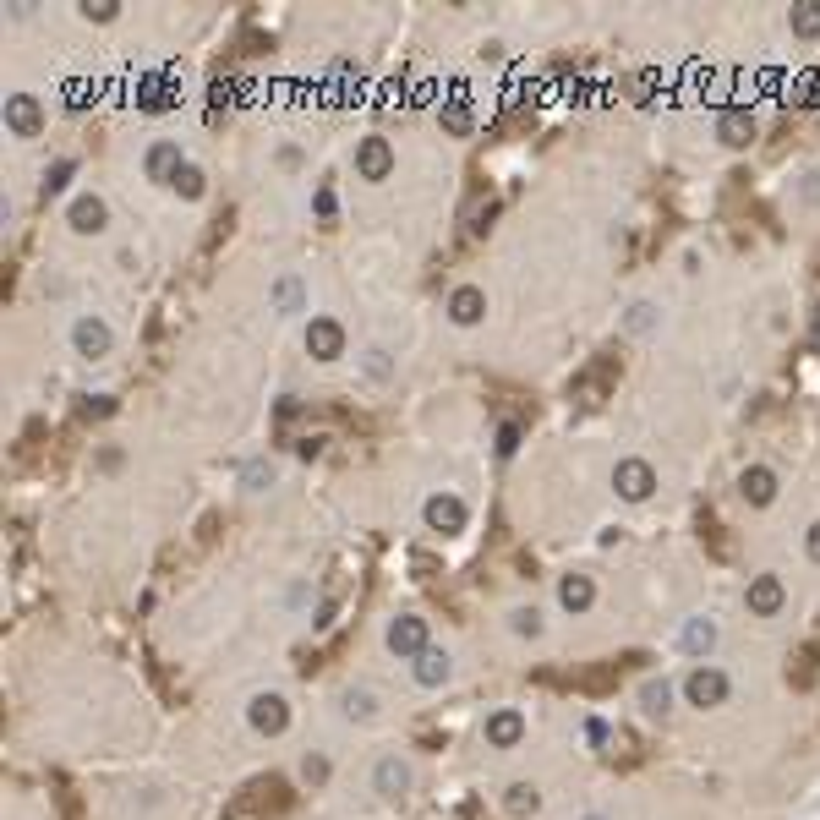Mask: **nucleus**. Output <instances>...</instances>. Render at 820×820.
<instances>
[{"mask_svg":"<svg viewBox=\"0 0 820 820\" xmlns=\"http://www.w3.org/2000/svg\"><path fill=\"white\" fill-rule=\"evenodd\" d=\"M482 312H487V296H482L476 285H460V290L449 296V318H454V323L471 328V323H482Z\"/></svg>","mask_w":820,"mask_h":820,"instance_id":"2eb2a0df","label":"nucleus"},{"mask_svg":"<svg viewBox=\"0 0 820 820\" xmlns=\"http://www.w3.org/2000/svg\"><path fill=\"white\" fill-rule=\"evenodd\" d=\"M66 219H72V230H82V236H93V230H104V203H99V197H77V203H72V214H66Z\"/></svg>","mask_w":820,"mask_h":820,"instance_id":"6ab92c4d","label":"nucleus"},{"mask_svg":"<svg viewBox=\"0 0 820 820\" xmlns=\"http://www.w3.org/2000/svg\"><path fill=\"white\" fill-rule=\"evenodd\" d=\"M427 525H432V531H465V503L449 498V492L427 498Z\"/></svg>","mask_w":820,"mask_h":820,"instance_id":"4468645a","label":"nucleus"},{"mask_svg":"<svg viewBox=\"0 0 820 820\" xmlns=\"http://www.w3.org/2000/svg\"><path fill=\"white\" fill-rule=\"evenodd\" d=\"M738 492H744L755 509H766V503L777 498V471H771V465H749V471L738 476Z\"/></svg>","mask_w":820,"mask_h":820,"instance_id":"9d476101","label":"nucleus"},{"mask_svg":"<svg viewBox=\"0 0 820 820\" xmlns=\"http://www.w3.org/2000/svg\"><path fill=\"white\" fill-rule=\"evenodd\" d=\"M810 558L820 564V525H810Z\"/></svg>","mask_w":820,"mask_h":820,"instance_id":"c9c22d12","label":"nucleus"},{"mask_svg":"<svg viewBox=\"0 0 820 820\" xmlns=\"http://www.w3.org/2000/svg\"><path fill=\"white\" fill-rule=\"evenodd\" d=\"M443 126H449V132H471V99H465L460 88H454L449 104H443Z\"/></svg>","mask_w":820,"mask_h":820,"instance_id":"4be33fe9","label":"nucleus"},{"mask_svg":"<svg viewBox=\"0 0 820 820\" xmlns=\"http://www.w3.org/2000/svg\"><path fill=\"white\" fill-rule=\"evenodd\" d=\"M503 804H509V815H536V804H542V799H536V788H531V782H514V788H509V799H503Z\"/></svg>","mask_w":820,"mask_h":820,"instance_id":"5701e85b","label":"nucleus"},{"mask_svg":"<svg viewBox=\"0 0 820 820\" xmlns=\"http://www.w3.org/2000/svg\"><path fill=\"white\" fill-rule=\"evenodd\" d=\"M6 126H11V137H39V126H44L39 99L33 93H6Z\"/></svg>","mask_w":820,"mask_h":820,"instance_id":"20e7f679","label":"nucleus"},{"mask_svg":"<svg viewBox=\"0 0 820 820\" xmlns=\"http://www.w3.org/2000/svg\"><path fill=\"white\" fill-rule=\"evenodd\" d=\"M263 482H274V471H268V465H246V487L263 492Z\"/></svg>","mask_w":820,"mask_h":820,"instance_id":"7c9ffc66","label":"nucleus"},{"mask_svg":"<svg viewBox=\"0 0 820 820\" xmlns=\"http://www.w3.org/2000/svg\"><path fill=\"white\" fill-rule=\"evenodd\" d=\"M66 181H72V159H61V164H55V170H50V181H44V186H50V192H61Z\"/></svg>","mask_w":820,"mask_h":820,"instance_id":"2f4dec72","label":"nucleus"},{"mask_svg":"<svg viewBox=\"0 0 820 820\" xmlns=\"http://www.w3.org/2000/svg\"><path fill=\"white\" fill-rule=\"evenodd\" d=\"M651 312H656V307H646V301H640V307L629 312V328H635V334H640V328H651Z\"/></svg>","mask_w":820,"mask_h":820,"instance_id":"473e14b6","label":"nucleus"},{"mask_svg":"<svg viewBox=\"0 0 820 820\" xmlns=\"http://www.w3.org/2000/svg\"><path fill=\"white\" fill-rule=\"evenodd\" d=\"M793 33H799V39H815L820 33V6H793Z\"/></svg>","mask_w":820,"mask_h":820,"instance_id":"393cba45","label":"nucleus"},{"mask_svg":"<svg viewBox=\"0 0 820 820\" xmlns=\"http://www.w3.org/2000/svg\"><path fill=\"white\" fill-rule=\"evenodd\" d=\"M520 738H525V717L514 706H503V711H492V717H487V744L492 749H514Z\"/></svg>","mask_w":820,"mask_h":820,"instance_id":"0eeeda50","label":"nucleus"},{"mask_svg":"<svg viewBox=\"0 0 820 820\" xmlns=\"http://www.w3.org/2000/svg\"><path fill=\"white\" fill-rule=\"evenodd\" d=\"M607 378H613V361H596V367L580 378V389H574V394H580V405H596V400H602Z\"/></svg>","mask_w":820,"mask_h":820,"instance_id":"412c9836","label":"nucleus"},{"mask_svg":"<svg viewBox=\"0 0 820 820\" xmlns=\"http://www.w3.org/2000/svg\"><path fill=\"white\" fill-rule=\"evenodd\" d=\"M345 711H350V717H361V722H367L372 711H378V706H372V689H350V695H345Z\"/></svg>","mask_w":820,"mask_h":820,"instance_id":"cd10ccee","label":"nucleus"},{"mask_svg":"<svg viewBox=\"0 0 820 820\" xmlns=\"http://www.w3.org/2000/svg\"><path fill=\"white\" fill-rule=\"evenodd\" d=\"M307 350L318 361H334L339 350H345V328H339L334 318H312V328H307Z\"/></svg>","mask_w":820,"mask_h":820,"instance_id":"6e6552de","label":"nucleus"},{"mask_svg":"<svg viewBox=\"0 0 820 820\" xmlns=\"http://www.w3.org/2000/svg\"><path fill=\"white\" fill-rule=\"evenodd\" d=\"M389 170H394V148L383 143V137H361V148H356V175L361 181H383Z\"/></svg>","mask_w":820,"mask_h":820,"instance_id":"39448f33","label":"nucleus"},{"mask_svg":"<svg viewBox=\"0 0 820 820\" xmlns=\"http://www.w3.org/2000/svg\"><path fill=\"white\" fill-rule=\"evenodd\" d=\"M514 449H520V432L503 427V432H498V454H514Z\"/></svg>","mask_w":820,"mask_h":820,"instance_id":"f704fd0d","label":"nucleus"},{"mask_svg":"<svg viewBox=\"0 0 820 820\" xmlns=\"http://www.w3.org/2000/svg\"><path fill=\"white\" fill-rule=\"evenodd\" d=\"M558 602H564L569 613H585V607L596 602V585H591V574H564V585H558Z\"/></svg>","mask_w":820,"mask_h":820,"instance_id":"f3484780","label":"nucleus"},{"mask_svg":"<svg viewBox=\"0 0 820 820\" xmlns=\"http://www.w3.org/2000/svg\"><path fill=\"white\" fill-rule=\"evenodd\" d=\"M186 164H181V148L175 143H154L148 148V175H154V181H170L175 186V175H181Z\"/></svg>","mask_w":820,"mask_h":820,"instance_id":"dca6fc26","label":"nucleus"},{"mask_svg":"<svg viewBox=\"0 0 820 820\" xmlns=\"http://www.w3.org/2000/svg\"><path fill=\"white\" fill-rule=\"evenodd\" d=\"M711 646H717V624H711V618H689L684 624V651L706 656Z\"/></svg>","mask_w":820,"mask_h":820,"instance_id":"aec40b11","label":"nucleus"},{"mask_svg":"<svg viewBox=\"0 0 820 820\" xmlns=\"http://www.w3.org/2000/svg\"><path fill=\"white\" fill-rule=\"evenodd\" d=\"M613 487H618V498H629V503H646L651 498V487H656V471L646 460H618V471H613Z\"/></svg>","mask_w":820,"mask_h":820,"instance_id":"f03ea898","label":"nucleus"},{"mask_svg":"<svg viewBox=\"0 0 820 820\" xmlns=\"http://www.w3.org/2000/svg\"><path fill=\"white\" fill-rule=\"evenodd\" d=\"M514 635H542V613H536V607H520V613H514Z\"/></svg>","mask_w":820,"mask_h":820,"instance_id":"c85d7f7f","label":"nucleus"},{"mask_svg":"<svg viewBox=\"0 0 820 820\" xmlns=\"http://www.w3.org/2000/svg\"><path fill=\"white\" fill-rule=\"evenodd\" d=\"M274 307L279 312H301V279H279V285H274Z\"/></svg>","mask_w":820,"mask_h":820,"instance_id":"b1692460","label":"nucleus"},{"mask_svg":"<svg viewBox=\"0 0 820 820\" xmlns=\"http://www.w3.org/2000/svg\"><path fill=\"white\" fill-rule=\"evenodd\" d=\"M175 186H181V192H186V197H203V175H197V170H192V164H186V170H181V175H175Z\"/></svg>","mask_w":820,"mask_h":820,"instance_id":"c756f323","label":"nucleus"},{"mask_svg":"<svg viewBox=\"0 0 820 820\" xmlns=\"http://www.w3.org/2000/svg\"><path fill=\"white\" fill-rule=\"evenodd\" d=\"M389 651L416 662V656L427 651V618H394L389 624Z\"/></svg>","mask_w":820,"mask_h":820,"instance_id":"423d86ee","label":"nucleus"},{"mask_svg":"<svg viewBox=\"0 0 820 820\" xmlns=\"http://www.w3.org/2000/svg\"><path fill=\"white\" fill-rule=\"evenodd\" d=\"M744 602H749V613H755V618H771L782 607V580H777V574H755Z\"/></svg>","mask_w":820,"mask_h":820,"instance_id":"1a4fd4ad","label":"nucleus"},{"mask_svg":"<svg viewBox=\"0 0 820 820\" xmlns=\"http://www.w3.org/2000/svg\"><path fill=\"white\" fill-rule=\"evenodd\" d=\"M301 771H307L312 782H323V777H328V760H323V755H307V766H301Z\"/></svg>","mask_w":820,"mask_h":820,"instance_id":"72a5a7b5","label":"nucleus"},{"mask_svg":"<svg viewBox=\"0 0 820 820\" xmlns=\"http://www.w3.org/2000/svg\"><path fill=\"white\" fill-rule=\"evenodd\" d=\"M246 722H252L257 733H285L290 728V706H285V695H274V689H263V695H252V706H246Z\"/></svg>","mask_w":820,"mask_h":820,"instance_id":"f257e3e1","label":"nucleus"},{"mask_svg":"<svg viewBox=\"0 0 820 820\" xmlns=\"http://www.w3.org/2000/svg\"><path fill=\"white\" fill-rule=\"evenodd\" d=\"M372 788H378L383 799H400V793L410 788V766H405L400 755H383L378 771H372Z\"/></svg>","mask_w":820,"mask_h":820,"instance_id":"9b49d317","label":"nucleus"},{"mask_svg":"<svg viewBox=\"0 0 820 820\" xmlns=\"http://www.w3.org/2000/svg\"><path fill=\"white\" fill-rule=\"evenodd\" d=\"M640 700H646V711L662 717V711L673 706V684H646V689H640Z\"/></svg>","mask_w":820,"mask_h":820,"instance_id":"a878e982","label":"nucleus"},{"mask_svg":"<svg viewBox=\"0 0 820 820\" xmlns=\"http://www.w3.org/2000/svg\"><path fill=\"white\" fill-rule=\"evenodd\" d=\"M72 339H77V356H88V361L110 356V328H104L99 318H77Z\"/></svg>","mask_w":820,"mask_h":820,"instance_id":"ddd939ff","label":"nucleus"},{"mask_svg":"<svg viewBox=\"0 0 820 820\" xmlns=\"http://www.w3.org/2000/svg\"><path fill=\"white\" fill-rule=\"evenodd\" d=\"M684 695H689V706H722V700H728V673H722V667H695Z\"/></svg>","mask_w":820,"mask_h":820,"instance_id":"7ed1b4c3","label":"nucleus"},{"mask_svg":"<svg viewBox=\"0 0 820 820\" xmlns=\"http://www.w3.org/2000/svg\"><path fill=\"white\" fill-rule=\"evenodd\" d=\"M717 137L728 148H744L749 137H755V121H749V110H722V121H717Z\"/></svg>","mask_w":820,"mask_h":820,"instance_id":"a211bd4d","label":"nucleus"},{"mask_svg":"<svg viewBox=\"0 0 820 820\" xmlns=\"http://www.w3.org/2000/svg\"><path fill=\"white\" fill-rule=\"evenodd\" d=\"M449 673H454V662H449V651H438V646H427L416 656V684L421 689H443L449 684Z\"/></svg>","mask_w":820,"mask_h":820,"instance_id":"f8f14e48","label":"nucleus"},{"mask_svg":"<svg viewBox=\"0 0 820 820\" xmlns=\"http://www.w3.org/2000/svg\"><path fill=\"white\" fill-rule=\"evenodd\" d=\"M164 104H170V82H164V77H148V82H143V110H164Z\"/></svg>","mask_w":820,"mask_h":820,"instance_id":"bb28decb","label":"nucleus"}]
</instances>
